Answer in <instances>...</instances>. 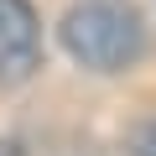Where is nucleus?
Instances as JSON below:
<instances>
[{"label":"nucleus","instance_id":"20e7f679","mask_svg":"<svg viewBox=\"0 0 156 156\" xmlns=\"http://www.w3.org/2000/svg\"><path fill=\"white\" fill-rule=\"evenodd\" d=\"M0 156H21V146H11V140H0Z\"/></svg>","mask_w":156,"mask_h":156},{"label":"nucleus","instance_id":"f03ea898","mask_svg":"<svg viewBox=\"0 0 156 156\" xmlns=\"http://www.w3.org/2000/svg\"><path fill=\"white\" fill-rule=\"evenodd\" d=\"M42 62V21L31 0H0V89H16Z\"/></svg>","mask_w":156,"mask_h":156},{"label":"nucleus","instance_id":"f257e3e1","mask_svg":"<svg viewBox=\"0 0 156 156\" xmlns=\"http://www.w3.org/2000/svg\"><path fill=\"white\" fill-rule=\"evenodd\" d=\"M62 47L94 73H125L146 57L151 37L140 11H130L125 0H78L62 16Z\"/></svg>","mask_w":156,"mask_h":156},{"label":"nucleus","instance_id":"7ed1b4c3","mask_svg":"<svg viewBox=\"0 0 156 156\" xmlns=\"http://www.w3.org/2000/svg\"><path fill=\"white\" fill-rule=\"evenodd\" d=\"M125 146H130V156H156V120H140Z\"/></svg>","mask_w":156,"mask_h":156}]
</instances>
